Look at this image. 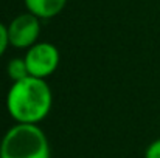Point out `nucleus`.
<instances>
[{
  "mask_svg": "<svg viewBox=\"0 0 160 158\" xmlns=\"http://www.w3.org/2000/svg\"><path fill=\"white\" fill-rule=\"evenodd\" d=\"M41 34V19L31 12H23L11 20L8 25L9 45L16 48H30L38 44Z\"/></svg>",
  "mask_w": 160,
  "mask_h": 158,
  "instance_id": "obj_4",
  "label": "nucleus"
},
{
  "mask_svg": "<svg viewBox=\"0 0 160 158\" xmlns=\"http://www.w3.org/2000/svg\"><path fill=\"white\" fill-rule=\"evenodd\" d=\"M53 104V95L45 79L28 76L12 82L6 95V108L12 119L22 124H38Z\"/></svg>",
  "mask_w": 160,
  "mask_h": 158,
  "instance_id": "obj_1",
  "label": "nucleus"
},
{
  "mask_svg": "<svg viewBox=\"0 0 160 158\" xmlns=\"http://www.w3.org/2000/svg\"><path fill=\"white\" fill-rule=\"evenodd\" d=\"M28 12L39 19H52L58 16L64 8L67 0H23Z\"/></svg>",
  "mask_w": 160,
  "mask_h": 158,
  "instance_id": "obj_5",
  "label": "nucleus"
},
{
  "mask_svg": "<svg viewBox=\"0 0 160 158\" xmlns=\"http://www.w3.org/2000/svg\"><path fill=\"white\" fill-rule=\"evenodd\" d=\"M9 45V39H8V26H5L3 23H0V56L6 51Z\"/></svg>",
  "mask_w": 160,
  "mask_h": 158,
  "instance_id": "obj_8",
  "label": "nucleus"
},
{
  "mask_svg": "<svg viewBox=\"0 0 160 158\" xmlns=\"http://www.w3.org/2000/svg\"><path fill=\"white\" fill-rule=\"evenodd\" d=\"M6 71H8V76L11 78L12 82L22 81V79H25V78L30 76V71H28V67H27L25 57H23V59H20V57L11 59V60L8 62Z\"/></svg>",
  "mask_w": 160,
  "mask_h": 158,
  "instance_id": "obj_6",
  "label": "nucleus"
},
{
  "mask_svg": "<svg viewBox=\"0 0 160 158\" xmlns=\"http://www.w3.org/2000/svg\"><path fill=\"white\" fill-rule=\"evenodd\" d=\"M25 62L30 71V76L45 79L53 74L59 65V51L53 44L38 42L28 48L25 54Z\"/></svg>",
  "mask_w": 160,
  "mask_h": 158,
  "instance_id": "obj_3",
  "label": "nucleus"
},
{
  "mask_svg": "<svg viewBox=\"0 0 160 158\" xmlns=\"http://www.w3.org/2000/svg\"><path fill=\"white\" fill-rule=\"evenodd\" d=\"M145 158H160V138L152 141L145 152Z\"/></svg>",
  "mask_w": 160,
  "mask_h": 158,
  "instance_id": "obj_7",
  "label": "nucleus"
},
{
  "mask_svg": "<svg viewBox=\"0 0 160 158\" xmlns=\"http://www.w3.org/2000/svg\"><path fill=\"white\" fill-rule=\"evenodd\" d=\"M0 158H50V144L38 124L17 122L0 143Z\"/></svg>",
  "mask_w": 160,
  "mask_h": 158,
  "instance_id": "obj_2",
  "label": "nucleus"
}]
</instances>
